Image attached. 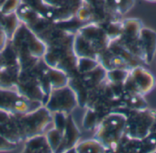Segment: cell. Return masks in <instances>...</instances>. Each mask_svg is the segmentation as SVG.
<instances>
[{
	"label": "cell",
	"instance_id": "1",
	"mask_svg": "<svg viewBox=\"0 0 156 153\" xmlns=\"http://www.w3.org/2000/svg\"><path fill=\"white\" fill-rule=\"evenodd\" d=\"M107 32L100 24L87 23L74 35L73 50L76 56L98 60L110 43Z\"/></svg>",
	"mask_w": 156,
	"mask_h": 153
},
{
	"label": "cell",
	"instance_id": "2",
	"mask_svg": "<svg viewBox=\"0 0 156 153\" xmlns=\"http://www.w3.org/2000/svg\"><path fill=\"white\" fill-rule=\"evenodd\" d=\"M10 41L17 53L21 70L35 66L46 51V45L23 23H20Z\"/></svg>",
	"mask_w": 156,
	"mask_h": 153
},
{
	"label": "cell",
	"instance_id": "3",
	"mask_svg": "<svg viewBox=\"0 0 156 153\" xmlns=\"http://www.w3.org/2000/svg\"><path fill=\"white\" fill-rule=\"evenodd\" d=\"M126 116L118 110L106 115L96 128L95 138L106 148V151H118L120 140L125 135Z\"/></svg>",
	"mask_w": 156,
	"mask_h": 153
},
{
	"label": "cell",
	"instance_id": "4",
	"mask_svg": "<svg viewBox=\"0 0 156 153\" xmlns=\"http://www.w3.org/2000/svg\"><path fill=\"white\" fill-rule=\"evenodd\" d=\"M22 141L34 136L43 134L45 128L51 123L52 115L44 106L23 115H12Z\"/></svg>",
	"mask_w": 156,
	"mask_h": 153
},
{
	"label": "cell",
	"instance_id": "5",
	"mask_svg": "<svg viewBox=\"0 0 156 153\" xmlns=\"http://www.w3.org/2000/svg\"><path fill=\"white\" fill-rule=\"evenodd\" d=\"M98 61L107 71L114 69L130 70L143 62L126 50L117 40L110 41L108 48L98 56Z\"/></svg>",
	"mask_w": 156,
	"mask_h": 153
},
{
	"label": "cell",
	"instance_id": "6",
	"mask_svg": "<svg viewBox=\"0 0 156 153\" xmlns=\"http://www.w3.org/2000/svg\"><path fill=\"white\" fill-rule=\"evenodd\" d=\"M20 71L17 53L9 40L5 48L0 50V87L16 88Z\"/></svg>",
	"mask_w": 156,
	"mask_h": 153
},
{
	"label": "cell",
	"instance_id": "7",
	"mask_svg": "<svg viewBox=\"0 0 156 153\" xmlns=\"http://www.w3.org/2000/svg\"><path fill=\"white\" fill-rule=\"evenodd\" d=\"M126 110L129 111V114L122 112L127 117L125 135L131 138L143 139L151 130L156 112L148 110L147 108L141 110Z\"/></svg>",
	"mask_w": 156,
	"mask_h": 153
},
{
	"label": "cell",
	"instance_id": "8",
	"mask_svg": "<svg viewBox=\"0 0 156 153\" xmlns=\"http://www.w3.org/2000/svg\"><path fill=\"white\" fill-rule=\"evenodd\" d=\"M43 106L22 96L16 88L0 87V109L11 115H23Z\"/></svg>",
	"mask_w": 156,
	"mask_h": 153
},
{
	"label": "cell",
	"instance_id": "9",
	"mask_svg": "<svg viewBox=\"0 0 156 153\" xmlns=\"http://www.w3.org/2000/svg\"><path fill=\"white\" fill-rule=\"evenodd\" d=\"M77 106L78 99L75 92L68 85L62 87L52 88L44 106L52 113H71Z\"/></svg>",
	"mask_w": 156,
	"mask_h": 153
},
{
	"label": "cell",
	"instance_id": "10",
	"mask_svg": "<svg viewBox=\"0 0 156 153\" xmlns=\"http://www.w3.org/2000/svg\"><path fill=\"white\" fill-rule=\"evenodd\" d=\"M16 89L28 99L40 102L43 106L47 101V96L38 80L34 66L32 68L20 71Z\"/></svg>",
	"mask_w": 156,
	"mask_h": 153
},
{
	"label": "cell",
	"instance_id": "11",
	"mask_svg": "<svg viewBox=\"0 0 156 153\" xmlns=\"http://www.w3.org/2000/svg\"><path fill=\"white\" fill-rule=\"evenodd\" d=\"M155 86L153 74L143 67L138 65L129 70V75L124 83V89L127 92L138 93L142 96L150 93Z\"/></svg>",
	"mask_w": 156,
	"mask_h": 153
},
{
	"label": "cell",
	"instance_id": "12",
	"mask_svg": "<svg viewBox=\"0 0 156 153\" xmlns=\"http://www.w3.org/2000/svg\"><path fill=\"white\" fill-rule=\"evenodd\" d=\"M142 27V22L139 19H127L121 20L120 35L116 39L126 50L141 61L142 60L139 48V36Z\"/></svg>",
	"mask_w": 156,
	"mask_h": 153
},
{
	"label": "cell",
	"instance_id": "13",
	"mask_svg": "<svg viewBox=\"0 0 156 153\" xmlns=\"http://www.w3.org/2000/svg\"><path fill=\"white\" fill-rule=\"evenodd\" d=\"M139 48L144 64L151 63L156 56V32L149 28L142 27L139 36Z\"/></svg>",
	"mask_w": 156,
	"mask_h": 153
},
{
	"label": "cell",
	"instance_id": "14",
	"mask_svg": "<svg viewBox=\"0 0 156 153\" xmlns=\"http://www.w3.org/2000/svg\"><path fill=\"white\" fill-rule=\"evenodd\" d=\"M80 130L76 126L73 118L71 115H67L66 123L64 129L62 131V144L58 149V152H69L73 148L80 139Z\"/></svg>",
	"mask_w": 156,
	"mask_h": 153
},
{
	"label": "cell",
	"instance_id": "15",
	"mask_svg": "<svg viewBox=\"0 0 156 153\" xmlns=\"http://www.w3.org/2000/svg\"><path fill=\"white\" fill-rule=\"evenodd\" d=\"M82 5L83 0H66L62 6L53 8L52 21L58 23L74 18Z\"/></svg>",
	"mask_w": 156,
	"mask_h": 153
},
{
	"label": "cell",
	"instance_id": "16",
	"mask_svg": "<svg viewBox=\"0 0 156 153\" xmlns=\"http://www.w3.org/2000/svg\"><path fill=\"white\" fill-rule=\"evenodd\" d=\"M106 8L111 20H121L135 5V0H105Z\"/></svg>",
	"mask_w": 156,
	"mask_h": 153
},
{
	"label": "cell",
	"instance_id": "17",
	"mask_svg": "<svg viewBox=\"0 0 156 153\" xmlns=\"http://www.w3.org/2000/svg\"><path fill=\"white\" fill-rule=\"evenodd\" d=\"M92 15V22L102 24L111 20L108 13L105 0H83Z\"/></svg>",
	"mask_w": 156,
	"mask_h": 153
},
{
	"label": "cell",
	"instance_id": "18",
	"mask_svg": "<svg viewBox=\"0 0 156 153\" xmlns=\"http://www.w3.org/2000/svg\"><path fill=\"white\" fill-rule=\"evenodd\" d=\"M22 151L25 153H51L52 149L46 135L40 134L25 140Z\"/></svg>",
	"mask_w": 156,
	"mask_h": 153
},
{
	"label": "cell",
	"instance_id": "19",
	"mask_svg": "<svg viewBox=\"0 0 156 153\" xmlns=\"http://www.w3.org/2000/svg\"><path fill=\"white\" fill-rule=\"evenodd\" d=\"M20 20L16 15V13L7 14L2 16L1 21H0V28L5 32L9 40H12L15 32L20 25Z\"/></svg>",
	"mask_w": 156,
	"mask_h": 153
},
{
	"label": "cell",
	"instance_id": "20",
	"mask_svg": "<svg viewBox=\"0 0 156 153\" xmlns=\"http://www.w3.org/2000/svg\"><path fill=\"white\" fill-rule=\"evenodd\" d=\"M47 75L49 82L51 85V88H58L62 87L68 85L69 82V76L64 71L52 68L48 65L47 68Z\"/></svg>",
	"mask_w": 156,
	"mask_h": 153
},
{
	"label": "cell",
	"instance_id": "21",
	"mask_svg": "<svg viewBox=\"0 0 156 153\" xmlns=\"http://www.w3.org/2000/svg\"><path fill=\"white\" fill-rule=\"evenodd\" d=\"M107 152L105 147L96 138L78 142L75 146V153H102Z\"/></svg>",
	"mask_w": 156,
	"mask_h": 153
},
{
	"label": "cell",
	"instance_id": "22",
	"mask_svg": "<svg viewBox=\"0 0 156 153\" xmlns=\"http://www.w3.org/2000/svg\"><path fill=\"white\" fill-rule=\"evenodd\" d=\"M101 119L102 117L96 110L90 107H87V111L83 119V127L87 130H93L98 127Z\"/></svg>",
	"mask_w": 156,
	"mask_h": 153
},
{
	"label": "cell",
	"instance_id": "23",
	"mask_svg": "<svg viewBox=\"0 0 156 153\" xmlns=\"http://www.w3.org/2000/svg\"><path fill=\"white\" fill-rule=\"evenodd\" d=\"M129 70L125 69H114L107 71V81L112 84H124Z\"/></svg>",
	"mask_w": 156,
	"mask_h": 153
},
{
	"label": "cell",
	"instance_id": "24",
	"mask_svg": "<svg viewBox=\"0 0 156 153\" xmlns=\"http://www.w3.org/2000/svg\"><path fill=\"white\" fill-rule=\"evenodd\" d=\"M99 61L98 60L87 57H79L77 60V72L86 73L88 72L99 65Z\"/></svg>",
	"mask_w": 156,
	"mask_h": 153
},
{
	"label": "cell",
	"instance_id": "25",
	"mask_svg": "<svg viewBox=\"0 0 156 153\" xmlns=\"http://www.w3.org/2000/svg\"><path fill=\"white\" fill-rule=\"evenodd\" d=\"M46 137L49 141V144L52 149V152H58V149L62 144V132L55 127L51 129L47 134Z\"/></svg>",
	"mask_w": 156,
	"mask_h": 153
},
{
	"label": "cell",
	"instance_id": "26",
	"mask_svg": "<svg viewBox=\"0 0 156 153\" xmlns=\"http://www.w3.org/2000/svg\"><path fill=\"white\" fill-rule=\"evenodd\" d=\"M21 2L22 0H6L1 8H0V11L4 15L15 13Z\"/></svg>",
	"mask_w": 156,
	"mask_h": 153
},
{
	"label": "cell",
	"instance_id": "27",
	"mask_svg": "<svg viewBox=\"0 0 156 153\" xmlns=\"http://www.w3.org/2000/svg\"><path fill=\"white\" fill-rule=\"evenodd\" d=\"M17 146L18 144L9 141L5 137L0 135V151H9L15 149Z\"/></svg>",
	"mask_w": 156,
	"mask_h": 153
},
{
	"label": "cell",
	"instance_id": "28",
	"mask_svg": "<svg viewBox=\"0 0 156 153\" xmlns=\"http://www.w3.org/2000/svg\"><path fill=\"white\" fill-rule=\"evenodd\" d=\"M66 0H43V2L52 8H58L60 6H62Z\"/></svg>",
	"mask_w": 156,
	"mask_h": 153
},
{
	"label": "cell",
	"instance_id": "29",
	"mask_svg": "<svg viewBox=\"0 0 156 153\" xmlns=\"http://www.w3.org/2000/svg\"><path fill=\"white\" fill-rule=\"evenodd\" d=\"M8 41H9V40L7 38L5 32L3 31V30L1 28H0V50H2L5 48Z\"/></svg>",
	"mask_w": 156,
	"mask_h": 153
},
{
	"label": "cell",
	"instance_id": "30",
	"mask_svg": "<svg viewBox=\"0 0 156 153\" xmlns=\"http://www.w3.org/2000/svg\"><path fill=\"white\" fill-rule=\"evenodd\" d=\"M11 116V114L6 112V111H3L0 109V123H5L7 122Z\"/></svg>",
	"mask_w": 156,
	"mask_h": 153
},
{
	"label": "cell",
	"instance_id": "31",
	"mask_svg": "<svg viewBox=\"0 0 156 153\" xmlns=\"http://www.w3.org/2000/svg\"><path fill=\"white\" fill-rule=\"evenodd\" d=\"M146 2H151V3H156V0H145Z\"/></svg>",
	"mask_w": 156,
	"mask_h": 153
},
{
	"label": "cell",
	"instance_id": "32",
	"mask_svg": "<svg viewBox=\"0 0 156 153\" xmlns=\"http://www.w3.org/2000/svg\"><path fill=\"white\" fill-rule=\"evenodd\" d=\"M6 1V0H0V8H1V6L4 4V2Z\"/></svg>",
	"mask_w": 156,
	"mask_h": 153
},
{
	"label": "cell",
	"instance_id": "33",
	"mask_svg": "<svg viewBox=\"0 0 156 153\" xmlns=\"http://www.w3.org/2000/svg\"><path fill=\"white\" fill-rule=\"evenodd\" d=\"M2 16H3V14L1 13V11H0V21H1V19H2Z\"/></svg>",
	"mask_w": 156,
	"mask_h": 153
}]
</instances>
